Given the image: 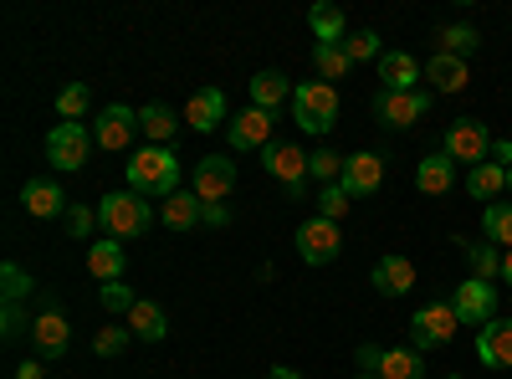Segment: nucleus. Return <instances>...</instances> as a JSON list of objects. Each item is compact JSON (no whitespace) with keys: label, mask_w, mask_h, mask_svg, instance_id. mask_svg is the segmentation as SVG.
Here are the masks:
<instances>
[{"label":"nucleus","mask_w":512,"mask_h":379,"mask_svg":"<svg viewBox=\"0 0 512 379\" xmlns=\"http://www.w3.org/2000/svg\"><path fill=\"white\" fill-rule=\"evenodd\" d=\"M175 185H180V159H175V149L169 144H149V149H139L134 159H128V190L134 195H175Z\"/></svg>","instance_id":"f257e3e1"},{"label":"nucleus","mask_w":512,"mask_h":379,"mask_svg":"<svg viewBox=\"0 0 512 379\" xmlns=\"http://www.w3.org/2000/svg\"><path fill=\"white\" fill-rule=\"evenodd\" d=\"M149 216H154V205L134 190H118V195H103L98 200V226L113 236V241H134L149 231Z\"/></svg>","instance_id":"f03ea898"},{"label":"nucleus","mask_w":512,"mask_h":379,"mask_svg":"<svg viewBox=\"0 0 512 379\" xmlns=\"http://www.w3.org/2000/svg\"><path fill=\"white\" fill-rule=\"evenodd\" d=\"M292 113H297V129L303 134H328L338 123V88L333 82H297L292 88Z\"/></svg>","instance_id":"7ed1b4c3"},{"label":"nucleus","mask_w":512,"mask_h":379,"mask_svg":"<svg viewBox=\"0 0 512 379\" xmlns=\"http://www.w3.org/2000/svg\"><path fill=\"white\" fill-rule=\"evenodd\" d=\"M441 154L451 159V164H487V154H492V134H487V123H477V118H456L451 129H446V139H441Z\"/></svg>","instance_id":"20e7f679"},{"label":"nucleus","mask_w":512,"mask_h":379,"mask_svg":"<svg viewBox=\"0 0 512 379\" xmlns=\"http://www.w3.org/2000/svg\"><path fill=\"white\" fill-rule=\"evenodd\" d=\"M338 251H344V231H338V221L313 216V221L297 226V257H303L308 267H328Z\"/></svg>","instance_id":"39448f33"},{"label":"nucleus","mask_w":512,"mask_h":379,"mask_svg":"<svg viewBox=\"0 0 512 379\" xmlns=\"http://www.w3.org/2000/svg\"><path fill=\"white\" fill-rule=\"evenodd\" d=\"M451 308H456V318H461L466 328H487V323L497 318V287L482 282V277H466V282L456 287Z\"/></svg>","instance_id":"423d86ee"},{"label":"nucleus","mask_w":512,"mask_h":379,"mask_svg":"<svg viewBox=\"0 0 512 379\" xmlns=\"http://www.w3.org/2000/svg\"><path fill=\"white\" fill-rule=\"evenodd\" d=\"M431 113V93H379L374 98V118L384 123V129H415V123Z\"/></svg>","instance_id":"0eeeda50"},{"label":"nucleus","mask_w":512,"mask_h":379,"mask_svg":"<svg viewBox=\"0 0 512 379\" xmlns=\"http://www.w3.org/2000/svg\"><path fill=\"white\" fill-rule=\"evenodd\" d=\"M88 149H93V134L82 123H57L47 134V164H57V170H82Z\"/></svg>","instance_id":"6e6552de"},{"label":"nucleus","mask_w":512,"mask_h":379,"mask_svg":"<svg viewBox=\"0 0 512 379\" xmlns=\"http://www.w3.org/2000/svg\"><path fill=\"white\" fill-rule=\"evenodd\" d=\"M267 175L287 190V195H303L308 190V154L297 144H267Z\"/></svg>","instance_id":"1a4fd4ad"},{"label":"nucleus","mask_w":512,"mask_h":379,"mask_svg":"<svg viewBox=\"0 0 512 379\" xmlns=\"http://www.w3.org/2000/svg\"><path fill=\"white\" fill-rule=\"evenodd\" d=\"M231 190H236V164H231V154H205V159L195 164V195H200L205 205H221Z\"/></svg>","instance_id":"9d476101"},{"label":"nucleus","mask_w":512,"mask_h":379,"mask_svg":"<svg viewBox=\"0 0 512 379\" xmlns=\"http://www.w3.org/2000/svg\"><path fill=\"white\" fill-rule=\"evenodd\" d=\"M456 328H461V318H456V308H451V303H431V308H420V313L410 318L415 349H431V344H451V339H456Z\"/></svg>","instance_id":"9b49d317"},{"label":"nucleus","mask_w":512,"mask_h":379,"mask_svg":"<svg viewBox=\"0 0 512 379\" xmlns=\"http://www.w3.org/2000/svg\"><path fill=\"white\" fill-rule=\"evenodd\" d=\"M338 185L349 190V200H359V195H374V190L384 185V154H374V149H359V154H349V159H344V175H338Z\"/></svg>","instance_id":"f8f14e48"},{"label":"nucleus","mask_w":512,"mask_h":379,"mask_svg":"<svg viewBox=\"0 0 512 379\" xmlns=\"http://www.w3.org/2000/svg\"><path fill=\"white\" fill-rule=\"evenodd\" d=\"M67 339H72V328H67V318H62L57 303H47V308L31 318V344H36L41 359H62L67 354Z\"/></svg>","instance_id":"ddd939ff"},{"label":"nucleus","mask_w":512,"mask_h":379,"mask_svg":"<svg viewBox=\"0 0 512 379\" xmlns=\"http://www.w3.org/2000/svg\"><path fill=\"white\" fill-rule=\"evenodd\" d=\"M139 134V113L134 108H123V103H108L103 113H98V129H93V139L108 149V154H118V149H128V139Z\"/></svg>","instance_id":"4468645a"},{"label":"nucleus","mask_w":512,"mask_h":379,"mask_svg":"<svg viewBox=\"0 0 512 379\" xmlns=\"http://www.w3.org/2000/svg\"><path fill=\"white\" fill-rule=\"evenodd\" d=\"M231 149L236 154H246V149H267L272 144V113L267 108H246V113H236V123H231Z\"/></svg>","instance_id":"2eb2a0df"},{"label":"nucleus","mask_w":512,"mask_h":379,"mask_svg":"<svg viewBox=\"0 0 512 379\" xmlns=\"http://www.w3.org/2000/svg\"><path fill=\"white\" fill-rule=\"evenodd\" d=\"M477 359L487 369H512V318H492L477 333Z\"/></svg>","instance_id":"dca6fc26"},{"label":"nucleus","mask_w":512,"mask_h":379,"mask_svg":"<svg viewBox=\"0 0 512 379\" xmlns=\"http://www.w3.org/2000/svg\"><path fill=\"white\" fill-rule=\"evenodd\" d=\"M420 77H425V67H420L410 52H384V57H379V82H384V93H415Z\"/></svg>","instance_id":"f3484780"},{"label":"nucleus","mask_w":512,"mask_h":379,"mask_svg":"<svg viewBox=\"0 0 512 379\" xmlns=\"http://www.w3.org/2000/svg\"><path fill=\"white\" fill-rule=\"evenodd\" d=\"M374 287H379V298H405V292H415V262L410 257H379Z\"/></svg>","instance_id":"a211bd4d"},{"label":"nucleus","mask_w":512,"mask_h":379,"mask_svg":"<svg viewBox=\"0 0 512 379\" xmlns=\"http://www.w3.org/2000/svg\"><path fill=\"white\" fill-rule=\"evenodd\" d=\"M21 205L31 210L36 221H52V216H67V195H62V185H57V180H31V185L21 190Z\"/></svg>","instance_id":"6ab92c4d"},{"label":"nucleus","mask_w":512,"mask_h":379,"mask_svg":"<svg viewBox=\"0 0 512 379\" xmlns=\"http://www.w3.org/2000/svg\"><path fill=\"white\" fill-rule=\"evenodd\" d=\"M185 118L195 123V134H210V129H221L226 123V93L221 88H200L185 108Z\"/></svg>","instance_id":"aec40b11"},{"label":"nucleus","mask_w":512,"mask_h":379,"mask_svg":"<svg viewBox=\"0 0 512 379\" xmlns=\"http://www.w3.org/2000/svg\"><path fill=\"white\" fill-rule=\"evenodd\" d=\"M159 216H164L169 231H190L195 221H205V200H200L195 190H175V195L159 205Z\"/></svg>","instance_id":"412c9836"},{"label":"nucleus","mask_w":512,"mask_h":379,"mask_svg":"<svg viewBox=\"0 0 512 379\" xmlns=\"http://www.w3.org/2000/svg\"><path fill=\"white\" fill-rule=\"evenodd\" d=\"M123 267H128V257H123V246H118L113 236H103V241L88 246V272H93L98 282H118Z\"/></svg>","instance_id":"4be33fe9"},{"label":"nucleus","mask_w":512,"mask_h":379,"mask_svg":"<svg viewBox=\"0 0 512 379\" xmlns=\"http://www.w3.org/2000/svg\"><path fill=\"white\" fill-rule=\"evenodd\" d=\"M425 82H431L436 93H461L466 88V62L451 57V52H436L431 62H425Z\"/></svg>","instance_id":"5701e85b"},{"label":"nucleus","mask_w":512,"mask_h":379,"mask_svg":"<svg viewBox=\"0 0 512 379\" xmlns=\"http://www.w3.org/2000/svg\"><path fill=\"white\" fill-rule=\"evenodd\" d=\"M415 185H420L425 195H451V185H456V164H451L446 154H425V159H420V170H415Z\"/></svg>","instance_id":"b1692460"},{"label":"nucleus","mask_w":512,"mask_h":379,"mask_svg":"<svg viewBox=\"0 0 512 379\" xmlns=\"http://www.w3.org/2000/svg\"><path fill=\"white\" fill-rule=\"evenodd\" d=\"M128 328H134V339H144V344H159L164 333H169V318H164V308H159V303L139 298V303H134V313H128Z\"/></svg>","instance_id":"393cba45"},{"label":"nucleus","mask_w":512,"mask_h":379,"mask_svg":"<svg viewBox=\"0 0 512 379\" xmlns=\"http://www.w3.org/2000/svg\"><path fill=\"white\" fill-rule=\"evenodd\" d=\"M313 67H318V77L323 82H338V77H349V52H344V41H318L313 47Z\"/></svg>","instance_id":"a878e982"},{"label":"nucleus","mask_w":512,"mask_h":379,"mask_svg":"<svg viewBox=\"0 0 512 379\" xmlns=\"http://www.w3.org/2000/svg\"><path fill=\"white\" fill-rule=\"evenodd\" d=\"M374 379H425V364H420L415 349H384Z\"/></svg>","instance_id":"bb28decb"},{"label":"nucleus","mask_w":512,"mask_h":379,"mask_svg":"<svg viewBox=\"0 0 512 379\" xmlns=\"http://www.w3.org/2000/svg\"><path fill=\"white\" fill-rule=\"evenodd\" d=\"M287 93H292V88H287V77H282V72H256V77H251V108L277 113V103H282Z\"/></svg>","instance_id":"cd10ccee"},{"label":"nucleus","mask_w":512,"mask_h":379,"mask_svg":"<svg viewBox=\"0 0 512 379\" xmlns=\"http://www.w3.org/2000/svg\"><path fill=\"white\" fill-rule=\"evenodd\" d=\"M175 108H164V103H149L144 113H139V134H149V144H169L175 139Z\"/></svg>","instance_id":"c85d7f7f"},{"label":"nucleus","mask_w":512,"mask_h":379,"mask_svg":"<svg viewBox=\"0 0 512 379\" xmlns=\"http://www.w3.org/2000/svg\"><path fill=\"white\" fill-rule=\"evenodd\" d=\"M466 190H472L477 200H497L502 190H507V164H477V170L472 175H466Z\"/></svg>","instance_id":"c756f323"},{"label":"nucleus","mask_w":512,"mask_h":379,"mask_svg":"<svg viewBox=\"0 0 512 379\" xmlns=\"http://www.w3.org/2000/svg\"><path fill=\"white\" fill-rule=\"evenodd\" d=\"M308 26H313L318 41H344V36H349L344 6H313V11H308Z\"/></svg>","instance_id":"7c9ffc66"},{"label":"nucleus","mask_w":512,"mask_h":379,"mask_svg":"<svg viewBox=\"0 0 512 379\" xmlns=\"http://www.w3.org/2000/svg\"><path fill=\"white\" fill-rule=\"evenodd\" d=\"M477 47H482V31L477 26H446L441 31V52H451L461 62H466V52H477Z\"/></svg>","instance_id":"2f4dec72"},{"label":"nucleus","mask_w":512,"mask_h":379,"mask_svg":"<svg viewBox=\"0 0 512 379\" xmlns=\"http://www.w3.org/2000/svg\"><path fill=\"white\" fill-rule=\"evenodd\" d=\"M482 231H487L492 246H512V205H487Z\"/></svg>","instance_id":"473e14b6"},{"label":"nucleus","mask_w":512,"mask_h":379,"mask_svg":"<svg viewBox=\"0 0 512 379\" xmlns=\"http://www.w3.org/2000/svg\"><path fill=\"white\" fill-rule=\"evenodd\" d=\"M466 267H472V277H482V282L502 277V257H497V246H466Z\"/></svg>","instance_id":"72a5a7b5"},{"label":"nucleus","mask_w":512,"mask_h":379,"mask_svg":"<svg viewBox=\"0 0 512 379\" xmlns=\"http://www.w3.org/2000/svg\"><path fill=\"white\" fill-rule=\"evenodd\" d=\"M128 339H134V328H128V323H113V328H103L98 339H93V354H98V359H113V354L128 349Z\"/></svg>","instance_id":"f704fd0d"},{"label":"nucleus","mask_w":512,"mask_h":379,"mask_svg":"<svg viewBox=\"0 0 512 379\" xmlns=\"http://www.w3.org/2000/svg\"><path fill=\"white\" fill-rule=\"evenodd\" d=\"M344 52H349V62H369V57L379 62V57H384V47H379L374 31H349V36H344Z\"/></svg>","instance_id":"c9c22d12"},{"label":"nucleus","mask_w":512,"mask_h":379,"mask_svg":"<svg viewBox=\"0 0 512 379\" xmlns=\"http://www.w3.org/2000/svg\"><path fill=\"white\" fill-rule=\"evenodd\" d=\"M308 175L323 180V185H338V175H344V159H338L333 149H318V154H308Z\"/></svg>","instance_id":"e433bc0d"},{"label":"nucleus","mask_w":512,"mask_h":379,"mask_svg":"<svg viewBox=\"0 0 512 379\" xmlns=\"http://www.w3.org/2000/svg\"><path fill=\"white\" fill-rule=\"evenodd\" d=\"M57 113H62V123H82V113H88V88H82V82L62 88V98H57Z\"/></svg>","instance_id":"4c0bfd02"},{"label":"nucleus","mask_w":512,"mask_h":379,"mask_svg":"<svg viewBox=\"0 0 512 379\" xmlns=\"http://www.w3.org/2000/svg\"><path fill=\"white\" fill-rule=\"evenodd\" d=\"M98 303H103L108 313H123V318H128V313H134V303H139V298H134V292H128L123 282H103V292H98Z\"/></svg>","instance_id":"58836bf2"},{"label":"nucleus","mask_w":512,"mask_h":379,"mask_svg":"<svg viewBox=\"0 0 512 379\" xmlns=\"http://www.w3.org/2000/svg\"><path fill=\"white\" fill-rule=\"evenodd\" d=\"M349 210V190L344 185H323V195H318V216L323 221H338Z\"/></svg>","instance_id":"ea45409f"},{"label":"nucleus","mask_w":512,"mask_h":379,"mask_svg":"<svg viewBox=\"0 0 512 379\" xmlns=\"http://www.w3.org/2000/svg\"><path fill=\"white\" fill-rule=\"evenodd\" d=\"M0 282H6V303H21L26 292L36 287V282H31V277H26V272H21L16 262H6V267H0Z\"/></svg>","instance_id":"a19ab883"},{"label":"nucleus","mask_w":512,"mask_h":379,"mask_svg":"<svg viewBox=\"0 0 512 379\" xmlns=\"http://www.w3.org/2000/svg\"><path fill=\"white\" fill-rule=\"evenodd\" d=\"M93 221H98V210H88V205H67V216H62V226H67V236H88L93 231Z\"/></svg>","instance_id":"79ce46f5"},{"label":"nucleus","mask_w":512,"mask_h":379,"mask_svg":"<svg viewBox=\"0 0 512 379\" xmlns=\"http://www.w3.org/2000/svg\"><path fill=\"white\" fill-rule=\"evenodd\" d=\"M0 323H6V328H0L6 339H21V333L31 328V323H26V313H21V303H6V318H0Z\"/></svg>","instance_id":"37998d69"},{"label":"nucleus","mask_w":512,"mask_h":379,"mask_svg":"<svg viewBox=\"0 0 512 379\" xmlns=\"http://www.w3.org/2000/svg\"><path fill=\"white\" fill-rule=\"evenodd\" d=\"M379 359H384V349H374V344H359V369H364V374H379Z\"/></svg>","instance_id":"c03bdc74"},{"label":"nucleus","mask_w":512,"mask_h":379,"mask_svg":"<svg viewBox=\"0 0 512 379\" xmlns=\"http://www.w3.org/2000/svg\"><path fill=\"white\" fill-rule=\"evenodd\" d=\"M231 216H226V205H205V226H226Z\"/></svg>","instance_id":"a18cd8bd"},{"label":"nucleus","mask_w":512,"mask_h":379,"mask_svg":"<svg viewBox=\"0 0 512 379\" xmlns=\"http://www.w3.org/2000/svg\"><path fill=\"white\" fill-rule=\"evenodd\" d=\"M41 374H47V369H41V364H36V359H26V364H21V369H16V379H41Z\"/></svg>","instance_id":"49530a36"},{"label":"nucleus","mask_w":512,"mask_h":379,"mask_svg":"<svg viewBox=\"0 0 512 379\" xmlns=\"http://www.w3.org/2000/svg\"><path fill=\"white\" fill-rule=\"evenodd\" d=\"M492 154H497L502 164H512V144H507V139H492Z\"/></svg>","instance_id":"de8ad7c7"},{"label":"nucleus","mask_w":512,"mask_h":379,"mask_svg":"<svg viewBox=\"0 0 512 379\" xmlns=\"http://www.w3.org/2000/svg\"><path fill=\"white\" fill-rule=\"evenodd\" d=\"M267 379H303V374H297V369H282V364H277V369H272Z\"/></svg>","instance_id":"09e8293b"},{"label":"nucleus","mask_w":512,"mask_h":379,"mask_svg":"<svg viewBox=\"0 0 512 379\" xmlns=\"http://www.w3.org/2000/svg\"><path fill=\"white\" fill-rule=\"evenodd\" d=\"M502 282L512 287V251H507V257H502Z\"/></svg>","instance_id":"8fccbe9b"},{"label":"nucleus","mask_w":512,"mask_h":379,"mask_svg":"<svg viewBox=\"0 0 512 379\" xmlns=\"http://www.w3.org/2000/svg\"><path fill=\"white\" fill-rule=\"evenodd\" d=\"M507 190H512V164H507Z\"/></svg>","instance_id":"3c124183"},{"label":"nucleus","mask_w":512,"mask_h":379,"mask_svg":"<svg viewBox=\"0 0 512 379\" xmlns=\"http://www.w3.org/2000/svg\"><path fill=\"white\" fill-rule=\"evenodd\" d=\"M359 379H374V374H359Z\"/></svg>","instance_id":"603ef678"},{"label":"nucleus","mask_w":512,"mask_h":379,"mask_svg":"<svg viewBox=\"0 0 512 379\" xmlns=\"http://www.w3.org/2000/svg\"><path fill=\"white\" fill-rule=\"evenodd\" d=\"M451 379H461V374H451Z\"/></svg>","instance_id":"864d4df0"}]
</instances>
